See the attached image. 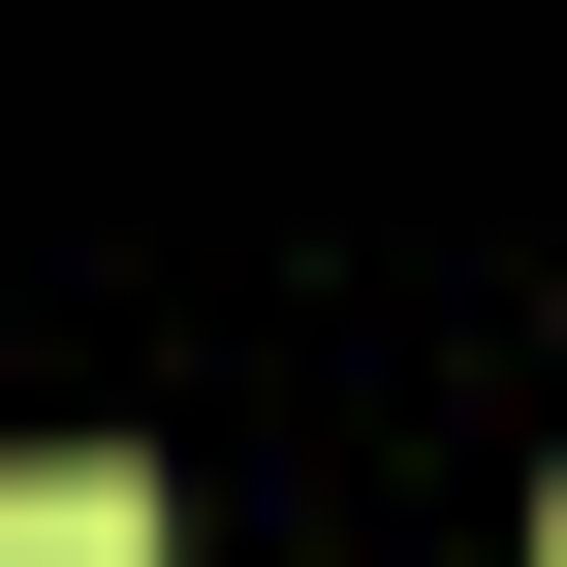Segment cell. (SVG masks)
Instances as JSON below:
<instances>
[{"label":"cell","instance_id":"cell-2","mask_svg":"<svg viewBox=\"0 0 567 567\" xmlns=\"http://www.w3.org/2000/svg\"><path fill=\"white\" fill-rule=\"evenodd\" d=\"M536 567H567V505H536Z\"/></svg>","mask_w":567,"mask_h":567},{"label":"cell","instance_id":"cell-1","mask_svg":"<svg viewBox=\"0 0 567 567\" xmlns=\"http://www.w3.org/2000/svg\"><path fill=\"white\" fill-rule=\"evenodd\" d=\"M0 567H158V473H126V442H32V473H0Z\"/></svg>","mask_w":567,"mask_h":567}]
</instances>
